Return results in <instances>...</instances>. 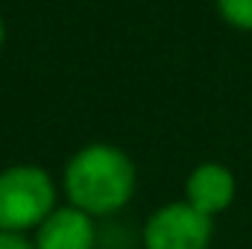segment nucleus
Returning a JSON list of instances; mask_svg holds the SVG:
<instances>
[{
  "mask_svg": "<svg viewBox=\"0 0 252 249\" xmlns=\"http://www.w3.org/2000/svg\"><path fill=\"white\" fill-rule=\"evenodd\" d=\"M64 190L73 208L85 214H112L135 190V167L118 147H82L64 167Z\"/></svg>",
  "mask_w": 252,
  "mask_h": 249,
  "instance_id": "obj_1",
  "label": "nucleus"
},
{
  "mask_svg": "<svg viewBox=\"0 0 252 249\" xmlns=\"http://www.w3.org/2000/svg\"><path fill=\"white\" fill-rule=\"evenodd\" d=\"M56 190L41 167H9L0 173V232H24L41 226L53 211Z\"/></svg>",
  "mask_w": 252,
  "mask_h": 249,
  "instance_id": "obj_2",
  "label": "nucleus"
},
{
  "mask_svg": "<svg viewBox=\"0 0 252 249\" xmlns=\"http://www.w3.org/2000/svg\"><path fill=\"white\" fill-rule=\"evenodd\" d=\"M211 217L188 202H170L158 208L144 226L147 249H208Z\"/></svg>",
  "mask_w": 252,
  "mask_h": 249,
  "instance_id": "obj_3",
  "label": "nucleus"
},
{
  "mask_svg": "<svg viewBox=\"0 0 252 249\" xmlns=\"http://www.w3.org/2000/svg\"><path fill=\"white\" fill-rule=\"evenodd\" d=\"M94 247V226L91 214L79 208H59L44 217L35 235V249H91Z\"/></svg>",
  "mask_w": 252,
  "mask_h": 249,
  "instance_id": "obj_4",
  "label": "nucleus"
},
{
  "mask_svg": "<svg viewBox=\"0 0 252 249\" xmlns=\"http://www.w3.org/2000/svg\"><path fill=\"white\" fill-rule=\"evenodd\" d=\"M188 205L202 211L205 217H214L226 211L235 199V176L223 164H199L188 176Z\"/></svg>",
  "mask_w": 252,
  "mask_h": 249,
  "instance_id": "obj_5",
  "label": "nucleus"
},
{
  "mask_svg": "<svg viewBox=\"0 0 252 249\" xmlns=\"http://www.w3.org/2000/svg\"><path fill=\"white\" fill-rule=\"evenodd\" d=\"M217 9L235 30H252V0H217Z\"/></svg>",
  "mask_w": 252,
  "mask_h": 249,
  "instance_id": "obj_6",
  "label": "nucleus"
},
{
  "mask_svg": "<svg viewBox=\"0 0 252 249\" xmlns=\"http://www.w3.org/2000/svg\"><path fill=\"white\" fill-rule=\"evenodd\" d=\"M0 249H35V247H30L18 232H0Z\"/></svg>",
  "mask_w": 252,
  "mask_h": 249,
  "instance_id": "obj_7",
  "label": "nucleus"
},
{
  "mask_svg": "<svg viewBox=\"0 0 252 249\" xmlns=\"http://www.w3.org/2000/svg\"><path fill=\"white\" fill-rule=\"evenodd\" d=\"M3 35H6V30H3V18H0V44H3Z\"/></svg>",
  "mask_w": 252,
  "mask_h": 249,
  "instance_id": "obj_8",
  "label": "nucleus"
}]
</instances>
